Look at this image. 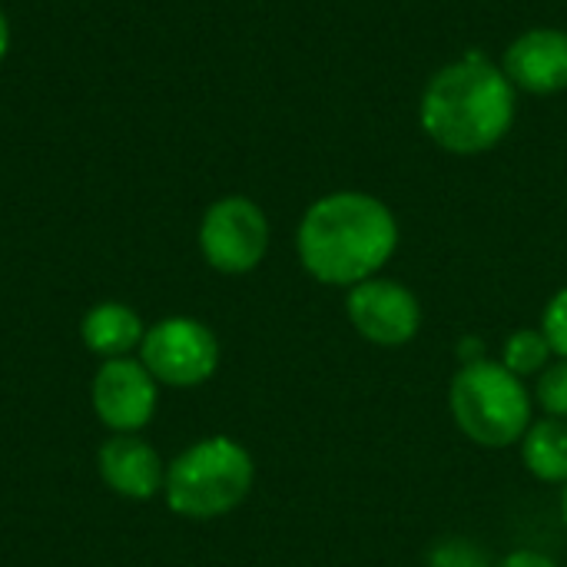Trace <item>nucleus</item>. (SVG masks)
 <instances>
[{
  "label": "nucleus",
  "mask_w": 567,
  "mask_h": 567,
  "mask_svg": "<svg viewBox=\"0 0 567 567\" xmlns=\"http://www.w3.org/2000/svg\"><path fill=\"white\" fill-rule=\"evenodd\" d=\"M495 567H558L548 555H542V551H515V555H508L505 561H498Z\"/></svg>",
  "instance_id": "f3484780"
},
{
  "label": "nucleus",
  "mask_w": 567,
  "mask_h": 567,
  "mask_svg": "<svg viewBox=\"0 0 567 567\" xmlns=\"http://www.w3.org/2000/svg\"><path fill=\"white\" fill-rule=\"evenodd\" d=\"M561 515H565V525H567V485H565V495H561Z\"/></svg>",
  "instance_id": "6ab92c4d"
},
{
  "label": "nucleus",
  "mask_w": 567,
  "mask_h": 567,
  "mask_svg": "<svg viewBox=\"0 0 567 567\" xmlns=\"http://www.w3.org/2000/svg\"><path fill=\"white\" fill-rule=\"evenodd\" d=\"M419 120L442 150L458 156L485 153L498 146L515 123V86L502 66L472 53L429 80Z\"/></svg>",
  "instance_id": "f03ea898"
},
{
  "label": "nucleus",
  "mask_w": 567,
  "mask_h": 567,
  "mask_svg": "<svg viewBox=\"0 0 567 567\" xmlns=\"http://www.w3.org/2000/svg\"><path fill=\"white\" fill-rule=\"evenodd\" d=\"M140 352H143V365L150 369V375L173 389L203 385L219 365L216 336L203 322L186 319V316L163 319L153 329H146Z\"/></svg>",
  "instance_id": "39448f33"
},
{
  "label": "nucleus",
  "mask_w": 567,
  "mask_h": 567,
  "mask_svg": "<svg viewBox=\"0 0 567 567\" xmlns=\"http://www.w3.org/2000/svg\"><path fill=\"white\" fill-rule=\"evenodd\" d=\"M252 478L256 468L249 452L239 442L216 435L196 442L169 465L163 478V492H166V505L176 515L206 522L239 508L252 488Z\"/></svg>",
  "instance_id": "20e7f679"
},
{
  "label": "nucleus",
  "mask_w": 567,
  "mask_h": 567,
  "mask_svg": "<svg viewBox=\"0 0 567 567\" xmlns=\"http://www.w3.org/2000/svg\"><path fill=\"white\" fill-rule=\"evenodd\" d=\"M538 405L548 412V419H565L567 422V359L548 365L535 385Z\"/></svg>",
  "instance_id": "4468645a"
},
{
  "label": "nucleus",
  "mask_w": 567,
  "mask_h": 567,
  "mask_svg": "<svg viewBox=\"0 0 567 567\" xmlns=\"http://www.w3.org/2000/svg\"><path fill=\"white\" fill-rule=\"evenodd\" d=\"M551 355L555 352H551V346H548L542 329H518L515 336H508V342L502 349V365L508 372H515L518 379H525V375L545 372Z\"/></svg>",
  "instance_id": "ddd939ff"
},
{
  "label": "nucleus",
  "mask_w": 567,
  "mask_h": 567,
  "mask_svg": "<svg viewBox=\"0 0 567 567\" xmlns=\"http://www.w3.org/2000/svg\"><path fill=\"white\" fill-rule=\"evenodd\" d=\"M93 409L120 435L140 432L156 412V379L143 362L106 359L93 379Z\"/></svg>",
  "instance_id": "6e6552de"
},
{
  "label": "nucleus",
  "mask_w": 567,
  "mask_h": 567,
  "mask_svg": "<svg viewBox=\"0 0 567 567\" xmlns=\"http://www.w3.org/2000/svg\"><path fill=\"white\" fill-rule=\"evenodd\" d=\"M502 70L512 80V86L525 93H561L567 90V33L555 27L525 30L505 50Z\"/></svg>",
  "instance_id": "1a4fd4ad"
},
{
  "label": "nucleus",
  "mask_w": 567,
  "mask_h": 567,
  "mask_svg": "<svg viewBox=\"0 0 567 567\" xmlns=\"http://www.w3.org/2000/svg\"><path fill=\"white\" fill-rule=\"evenodd\" d=\"M7 47H10V27H7V17L0 10V60L7 56Z\"/></svg>",
  "instance_id": "a211bd4d"
},
{
  "label": "nucleus",
  "mask_w": 567,
  "mask_h": 567,
  "mask_svg": "<svg viewBox=\"0 0 567 567\" xmlns=\"http://www.w3.org/2000/svg\"><path fill=\"white\" fill-rule=\"evenodd\" d=\"M542 332H545L551 352L567 359V289L551 296V302L545 309V319H542Z\"/></svg>",
  "instance_id": "dca6fc26"
},
{
  "label": "nucleus",
  "mask_w": 567,
  "mask_h": 567,
  "mask_svg": "<svg viewBox=\"0 0 567 567\" xmlns=\"http://www.w3.org/2000/svg\"><path fill=\"white\" fill-rule=\"evenodd\" d=\"M346 316L362 339L382 349L412 342L422 326V306L415 292L395 279H379V276L349 289Z\"/></svg>",
  "instance_id": "0eeeda50"
},
{
  "label": "nucleus",
  "mask_w": 567,
  "mask_h": 567,
  "mask_svg": "<svg viewBox=\"0 0 567 567\" xmlns=\"http://www.w3.org/2000/svg\"><path fill=\"white\" fill-rule=\"evenodd\" d=\"M525 468L548 485H567V422L565 419H542L532 422L522 439Z\"/></svg>",
  "instance_id": "f8f14e48"
},
{
  "label": "nucleus",
  "mask_w": 567,
  "mask_h": 567,
  "mask_svg": "<svg viewBox=\"0 0 567 567\" xmlns=\"http://www.w3.org/2000/svg\"><path fill=\"white\" fill-rule=\"evenodd\" d=\"M449 409L462 435L482 449H508L532 425V395L502 362H465L449 389Z\"/></svg>",
  "instance_id": "7ed1b4c3"
},
{
  "label": "nucleus",
  "mask_w": 567,
  "mask_h": 567,
  "mask_svg": "<svg viewBox=\"0 0 567 567\" xmlns=\"http://www.w3.org/2000/svg\"><path fill=\"white\" fill-rule=\"evenodd\" d=\"M80 336L86 342L90 352L103 355V359H123L133 346L143 342L146 329L140 322V316L130 306L120 302H100L83 316Z\"/></svg>",
  "instance_id": "9b49d317"
},
{
  "label": "nucleus",
  "mask_w": 567,
  "mask_h": 567,
  "mask_svg": "<svg viewBox=\"0 0 567 567\" xmlns=\"http://www.w3.org/2000/svg\"><path fill=\"white\" fill-rule=\"evenodd\" d=\"M429 567H488V558L462 538H449L429 551Z\"/></svg>",
  "instance_id": "2eb2a0df"
},
{
  "label": "nucleus",
  "mask_w": 567,
  "mask_h": 567,
  "mask_svg": "<svg viewBox=\"0 0 567 567\" xmlns=\"http://www.w3.org/2000/svg\"><path fill=\"white\" fill-rule=\"evenodd\" d=\"M299 259L326 286H359L372 279L399 246L392 209L369 193H329L299 223Z\"/></svg>",
  "instance_id": "f257e3e1"
},
{
  "label": "nucleus",
  "mask_w": 567,
  "mask_h": 567,
  "mask_svg": "<svg viewBox=\"0 0 567 567\" xmlns=\"http://www.w3.org/2000/svg\"><path fill=\"white\" fill-rule=\"evenodd\" d=\"M199 249L206 262L226 276L256 269L269 249L266 213L246 196H226L213 203L199 226Z\"/></svg>",
  "instance_id": "423d86ee"
},
{
  "label": "nucleus",
  "mask_w": 567,
  "mask_h": 567,
  "mask_svg": "<svg viewBox=\"0 0 567 567\" xmlns=\"http://www.w3.org/2000/svg\"><path fill=\"white\" fill-rule=\"evenodd\" d=\"M100 475L116 495L133 502L153 498L166 478L156 449L136 435H113L100 449Z\"/></svg>",
  "instance_id": "9d476101"
}]
</instances>
